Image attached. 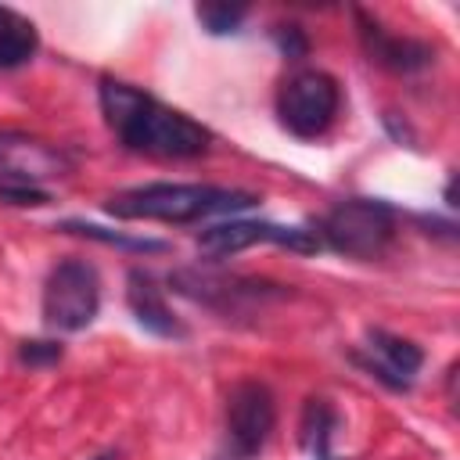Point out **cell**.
Here are the masks:
<instances>
[{
    "label": "cell",
    "instance_id": "obj_2",
    "mask_svg": "<svg viewBox=\"0 0 460 460\" xmlns=\"http://www.w3.org/2000/svg\"><path fill=\"white\" fill-rule=\"evenodd\" d=\"M259 194L241 190V187H216V183H140V187H122L104 198V212L115 219H147V223H198L205 216H226V212H244L255 208Z\"/></svg>",
    "mask_w": 460,
    "mask_h": 460
},
{
    "label": "cell",
    "instance_id": "obj_13",
    "mask_svg": "<svg viewBox=\"0 0 460 460\" xmlns=\"http://www.w3.org/2000/svg\"><path fill=\"white\" fill-rule=\"evenodd\" d=\"M341 431V413L327 395H309L302 402V417H298V446L313 456V460H327L334 435Z\"/></svg>",
    "mask_w": 460,
    "mask_h": 460
},
{
    "label": "cell",
    "instance_id": "obj_7",
    "mask_svg": "<svg viewBox=\"0 0 460 460\" xmlns=\"http://www.w3.org/2000/svg\"><path fill=\"white\" fill-rule=\"evenodd\" d=\"M277 428V399L266 381L244 377L226 392L223 442L216 460H259Z\"/></svg>",
    "mask_w": 460,
    "mask_h": 460
},
{
    "label": "cell",
    "instance_id": "obj_14",
    "mask_svg": "<svg viewBox=\"0 0 460 460\" xmlns=\"http://www.w3.org/2000/svg\"><path fill=\"white\" fill-rule=\"evenodd\" d=\"M40 50V29L32 18L14 7H0V72H14L29 65Z\"/></svg>",
    "mask_w": 460,
    "mask_h": 460
},
{
    "label": "cell",
    "instance_id": "obj_8",
    "mask_svg": "<svg viewBox=\"0 0 460 460\" xmlns=\"http://www.w3.org/2000/svg\"><path fill=\"white\" fill-rule=\"evenodd\" d=\"M194 241H198V252L208 262H219L226 255H237V252H244L252 244H277V248H288V252H298V255L323 252L313 230H305V226H284V223H270V219H223V223L201 226Z\"/></svg>",
    "mask_w": 460,
    "mask_h": 460
},
{
    "label": "cell",
    "instance_id": "obj_5",
    "mask_svg": "<svg viewBox=\"0 0 460 460\" xmlns=\"http://www.w3.org/2000/svg\"><path fill=\"white\" fill-rule=\"evenodd\" d=\"M43 323L58 334H79L86 331L97 313H101V273L93 262L68 255L50 266L43 280V298H40Z\"/></svg>",
    "mask_w": 460,
    "mask_h": 460
},
{
    "label": "cell",
    "instance_id": "obj_11",
    "mask_svg": "<svg viewBox=\"0 0 460 460\" xmlns=\"http://www.w3.org/2000/svg\"><path fill=\"white\" fill-rule=\"evenodd\" d=\"M349 359L388 392H410L413 377L424 367V349L413 338L392 334L385 327H367V352L352 349Z\"/></svg>",
    "mask_w": 460,
    "mask_h": 460
},
{
    "label": "cell",
    "instance_id": "obj_19",
    "mask_svg": "<svg viewBox=\"0 0 460 460\" xmlns=\"http://www.w3.org/2000/svg\"><path fill=\"white\" fill-rule=\"evenodd\" d=\"M50 201L54 198L47 187H25V183H4L0 180V205H7V208H43Z\"/></svg>",
    "mask_w": 460,
    "mask_h": 460
},
{
    "label": "cell",
    "instance_id": "obj_4",
    "mask_svg": "<svg viewBox=\"0 0 460 460\" xmlns=\"http://www.w3.org/2000/svg\"><path fill=\"white\" fill-rule=\"evenodd\" d=\"M277 122L298 140H320L341 111V83L323 68H298L277 86Z\"/></svg>",
    "mask_w": 460,
    "mask_h": 460
},
{
    "label": "cell",
    "instance_id": "obj_20",
    "mask_svg": "<svg viewBox=\"0 0 460 460\" xmlns=\"http://www.w3.org/2000/svg\"><path fill=\"white\" fill-rule=\"evenodd\" d=\"M442 198H446V208L453 212V208H456V172H449V180H446V190H442Z\"/></svg>",
    "mask_w": 460,
    "mask_h": 460
},
{
    "label": "cell",
    "instance_id": "obj_10",
    "mask_svg": "<svg viewBox=\"0 0 460 460\" xmlns=\"http://www.w3.org/2000/svg\"><path fill=\"white\" fill-rule=\"evenodd\" d=\"M352 22H356V40L370 65H377L392 75H417L435 65V47L428 40L392 32V29H385V22L377 14H370L363 7H352Z\"/></svg>",
    "mask_w": 460,
    "mask_h": 460
},
{
    "label": "cell",
    "instance_id": "obj_18",
    "mask_svg": "<svg viewBox=\"0 0 460 460\" xmlns=\"http://www.w3.org/2000/svg\"><path fill=\"white\" fill-rule=\"evenodd\" d=\"M270 40H273V47L280 50L284 61H302L313 50V40H309V32L298 22H277V25H270Z\"/></svg>",
    "mask_w": 460,
    "mask_h": 460
},
{
    "label": "cell",
    "instance_id": "obj_17",
    "mask_svg": "<svg viewBox=\"0 0 460 460\" xmlns=\"http://www.w3.org/2000/svg\"><path fill=\"white\" fill-rule=\"evenodd\" d=\"M14 359H18V367L47 370V367H58L65 359V345L58 338H25V341H18Z\"/></svg>",
    "mask_w": 460,
    "mask_h": 460
},
{
    "label": "cell",
    "instance_id": "obj_16",
    "mask_svg": "<svg viewBox=\"0 0 460 460\" xmlns=\"http://www.w3.org/2000/svg\"><path fill=\"white\" fill-rule=\"evenodd\" d=\"M194 18L201 22V29L208 36H234V32H241V22L248 18V7L244 4H198Z\"/></svg>",
    "mask_w": 460,
    "mask_h": 460
},
{
    "label": "cell",
    "instance_id": "obj_6",
    "mask_svg": "<svg viewBox=\"0 0 460 460\" xmlns=\"http://www.w3.org/2000/svg\"><path fill=\"white\" fill-rule=\"evenodd\" d=\"M165 284H169L176 295H183V298H190V302H198V305L219 313L223 320H230V316H248V313L262 309L266 302H277V298H288V295H291L284 284H273V280L216 273V270H201V266L172 270V273L165 277Z\"/></svg>",
    "mask_w": 460,
    "mask_h": 460
},
{
    "label": "cell",
    "instance_id": "obj_21",
    "mask_svg": "<svg viewBox=\"0 0 460 460\" xmlns=\"http://www.w3.org/2000/svg\"><path fill=\"white\" fill-rule=\"evenodd\" d=\"M90 460H119V449H104V453H97V456H90Z\"/></svg>",
    "mask_w": 460,
    "mask_h": 460
},
{
    "label": "cell",
    "instance_id": "obj_1",
    "mask_svg": "<svg viewBox=\"0 0 460 460\" xmlns=\"http://www.w3.org/2000/svg\"><path fill=\"white\" fill-rule=\"evenodd\" d=\"M97 104L104 115V126L115 133V140L147 158H165V162H190L208 155L212 147V129L190 119L180 108L162 104L158 97L144 93L140 86L101 75L97 79Z\"/></svg>",
    "mask_w": 460,
    "mask_h": 460
},
{
    "label": "cell",
    "instance_id": "obj_12",
    "mask_svg": "<svg viewBox=\"0 0 460 460\" xmlns=\"http://www.w3.org/2000/svg\"><path fill=\"white\" fill-rule=\"evenodd\" d=\"M126 305L133 313V320L155 334V338H165V341H180L187 338V327L183 320L172 313V305L165 302V288L158 284V277L144 266H133L126 273Z\"/></svg>",
    "mask_w": 460,
    "mask_h": 460
},
{
    "label": "cell",
    "instance_id": "obj_3",
    "mask_svg": "<svg viewBox=\"0 0 460 460\" xmlns=\"http://www.w3.org/2000/svg\"><path fill=\"white\" fill-rule=\"evenodd\" d=\"M313 234L320 248L334 255L374 262L395 244L399 212L381 198H341L320 219H313Z\"/></svg>",
    "mask_w": 460,
    "mask_h": 460
},
{
    "label": "cell",
    "instance_id": "obj_15",
    "mask_svg": "<svg viewBox=\"0 0 460 460\" xmlns=\"http://www.w3.org/2000/svg\"><path fill=\"white\" fill-rule=\"evenodd\" d=\"M54 230L75 234V237H86V241H97V244H108V248H119V252H133V255H165V252H172V244L162 241V237H133V234L108 230V226H97V223H86V219H61V223H54Z\"/></svg>",
    "mask_w": 460,
    "mask_h": 460
},
{
    "label": "cell",
    "instance_id": "obj_22",
    "mask_svg": "<svg viewBox=\"0 0 460 460\" xmlns=\"http://www.w3.org/2000/svg\"><path fill=\"white\" fill-rule=\"evenodd\" d=\"M327 460H341V456H327Z\"/></svg>",
    "mask_w": 460,
    "mask_h": 460
},
{
    "label": "cell",
    "instance_id": "obj_9",
    "mask_svg": "<svg viewBox=\"0 0 460 460\" xmlns=\"http://www.w3.org/2000/svg\"><path fill=\"white\" fill-rule=\"evenodd\" d=\"M75 169V155L61 144L32 137L25 129H0V180L43 187L47 180L68 176Z\"/></svg>",
    "mask_w": 460,
    "mask_h": 460
}]
</instances>
